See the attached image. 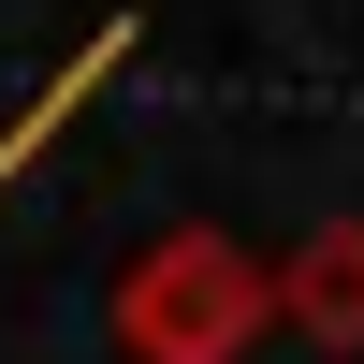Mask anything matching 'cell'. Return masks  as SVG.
<instances>
[{"instance_id":"6da1fadb","label":"cell","mask_w":364,"mask_h":364,"mask_svg":"<svg viewBox=\"0 0 364 364\" xmlns=\"http://www.w3.org/2000/svg\"><path fill=\"white\" fill-rule=\"evenodd\" d=\"M262 321H277V306H262V277L219 248V233L146 248V262H132V291H117V350H132V364H233Z\"/></svg>"},{"instance_id":"7a4b0ae2","label":"cell","mask_w":364,"mask_h":364,"mask_svg":"<svg viewBox=\"0 0 364 364\" xmlns=\"http://www.w3.org/2000/svg\"><path fill=\"white\" fill-rule=\"evenodd\" d=\"M262 306H291L321 350H364V219H336V233H306V262H291Z\"/></svg>"}]
</instances>
